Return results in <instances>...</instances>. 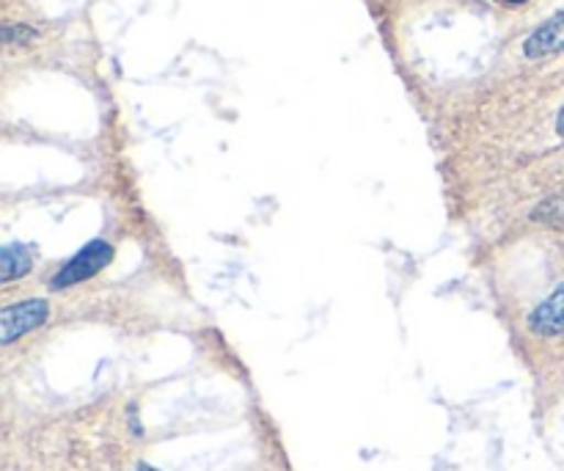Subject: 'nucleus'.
<instances>
[{
    "label": "nucleus",
    "instance_id": "f257e3e1",
    "mask_svg": "<svg viewBox=\"0 0 564 471\" xmlns=\"http://www.w3.org/2000/svg\"><path fill=\"white\" fill-rule=\"evenodd\" d=\"M110 259H113V246L105 240H91L88 246H83L69 263L61 265L58 274L50 281V287H53V290H66V287L80 285V281L97 276L105 265H110Z\"/></svg>",
    "mask_w": 564,
    "mask_h": 471
},
{
    "label": "nucleus",
    "instance_id": "f03ea898",
    "mask_svg": "<svg viewBox=\"0 0 564 471\" xmlns=\"http://www.w3.org/2000/svg\"><path fill=\"white\" fill-rule=\"evenodd\" d=\"M47 318L50 307L42 298H28V301L22 303H11V307H6L3 314H0V342H3V345H11L14 340H20V336L31 334L33 329L47 323Z\"/></svg>",
    "mask_w": 564,
    "mask_h": 471
},
{
    "label": "nucleus",
    "instance_id": "7ed1b4c3",
    "mask_svg": "<svg viewBox=\"0 0 564 471\" xmlns=\"http://www.w3.org/2000/svg\"><path fill=\"white\" fill-rule=\"evenodd\" d=\"M564 50V11L545 20L532 36L523 42V55L527 58H549Z\"/></svg>",
    "mask_w": 564,
    "mask_h": 471
},
{
    "label": "nucleus",
    "instance_id": "20e7f679",
    "mask_svg": "<svg viewBox=\"0 0 564 471\" xmlns=\"http://www.w3.org/2000/svg\"><path fill=\"white\" fill-rule=\"evenodd\" d=\"M529 329L538 336L564 334V285L556 287V290L529 314Z\"/></svg>",
    "mask_w": 564,
    "mask_h": 471
},
{
    "label": "nucleus",
    "instance_id": "39448f33",
    "mask_svg": "<svg viewBox=\"0 0 564 471\" xmlns=\"http://www.w3.org/2000/svg\"><path fill=\"white\" fill-rule=\"evenodd\" d=\"M33 257L22 243H9L3 246V254H0V281L9 285V281L22 279L25 274H31Z\"/></svg>",
    "mask_w": 564,
    "mask_h": 471
},
{
    "label": "nucleus",
    "instance_id": "423d86ee",
    "mask_svg": "<svg viewBox=\"0 0 564 471\" xmlns=\"http://www.w3.org/2000/svg\"><path fill=\"white\" fill-rule=\"evenodd\" d=\"M538 224H564V191L556 196H549L538 210L532 213Z\"/></svg>",
    "mask_w": 564,
    "mask_h": 471
},
{
    "label": "nucleus",
    "instance_id": "0eeeda50",
    "mask_svg": "<svg viewBox=\"0 0 564 471\" xmlns=\"http://www.w3.org/2000/svg\"><path fill=\"white\" fill-rule=\"evenodd\" d=\"M556 132L564 138V108L560 110V116H556Z\"/></svg>",
    "mask_w": 564,
    "mask_h": 471
},
{
    "label": "nucleus",
    "instance_id": "6e6552de",
    "mask_svg": "<svg viewBox=\"0 0 564 471\" xmlns=\"http://www.w3.org/2000/svg\"><path fill=\"white\" fill-rule=\"evenodd\" d=\"M501 3H510V6H521V3H527V0H501Z\"/></svg>",
    "mask_w": 564,
    "mask_h": 471
},
{
    "label": "nucleus",
    "instance_id": "1a4fd4ad",
    "mask_svg": "<svg viewBox=\"0 0 564 471\" xmlns=\"http://www.w3.org/2000/svg\"><path fill=\"white\" fill-rule=\"evenodd\" d=\"M138 471H158V469H152V467H147V463H141V467H138Z\"/></svg>",
    "mask_w": 564,
    "mask_h": 471
}]
</instances>
